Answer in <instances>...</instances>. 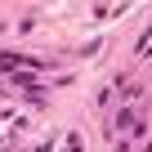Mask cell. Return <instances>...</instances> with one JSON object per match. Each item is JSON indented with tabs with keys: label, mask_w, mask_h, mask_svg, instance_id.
<instances>
[{
	"label": "cell",
	"mask_w": 152,
	"mask_h": 152,
	"mask_svg": "<svg viewBox=\"0 0 152 152\" xmlns=\"http://www.w3.org/2000/svg\"><path fill=\"white\" fill-rule=\"evenodd\" d=\"M148 54H152V27H148V36L139 40V58H148Z\"/></svg>",
	"instance_id": "cell-2"
},
{
	"label": "cell",
	"mask_w": 152,
	"mask_h": 152,
	"mask_svg": "<svg viewBox=\"0 0 152 152\" xmlns=\"http://www.w3.org/2000/svg\"><path fill=\"white\" fill-rule=\"evenodd\" d=\"M112 134H116V139H139V134H143V121H139V112H134L130 103L116 112V121H112Z\"/></svg>",
	"instance_id": "cell-1"
}]
</instances>
